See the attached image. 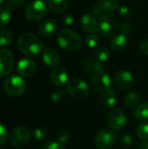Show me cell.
<instances>
[{"label": "cell", "mask_w": 148, "mask_h": 149, "mask_svg": "<svg viewBox=\"0 0 148 149\" xmlns=\"http://www.w3.org/2000/svg\"><path fill=\"white\" fill-rule=\"evenodd\" d=\"M42 59L47 66L56 67L60 61V57L56 50L51 47H47L43 51Z\"/></svg>", "instance_id": "17"}, {"label": "cell", "mask_w": 148, "mask_h": 149, "mask_svg": "<svg viewBox=\"0 0 148 149\" xmlns=\"http://www.w3.org/2000/svg\"><path fill=\"white\" fill-rule=\"evenodd\" d=\"M65 99V92L62 89L54 90L51 94V100L54 103H58Z\"/></svg>", "instance_id": "30"}, {"label": "cell", "mask_w": 148, "mask_h": 149, "mask_svg": "<svg viewBox=\"0 0 148 149\" xmlns=\"http://www.w3.org/2000/svg\"><path fill=\"white\" fill-rule=\"evenodd\" d=\"M47 6L56 13H63L69 8L68 0H46Z\"/></svg>", "instance_id": "22"}, {"label": "cell", "mask_w": 148, "mask_h": 149, "mask_svg": "<svg viewBox=\"0 0 148 149\" xmlns=\"http://www.w3.org/2000/svg\"><path fill=\"white\" fill-rule=\"evenodd\" d=\"M8 132L5 126L0 123V145H3L8 139Z\"/></svg>", "instance_id": "36"}, {"label": "cell", "mask_w": 148, "mask_h": 149, "mask_svg": "<svg viewBox=\"0 0 148 149\" xmlns=\"http://www.w3.org/2000/svg\"><path fill=\"white\" fill-rule=\"evenodd\" d=\"M36 64L32 59L22 58L17 64V72L22 77H31L36 72Z\"/></svg>", "instance_id": "16"}, {"label": "cell", "mask_w": 148, "mask_h": 149, "mask_svg": "<svg viewBox=\"0 0 148 149\" xmlns=\"http://www.w3.org/2000/svg\"><path fill=\"white\" fill-rule=\"evenodd\" d=\"M46 12V5L42 0H33L27 5L24 10V15L29 21L38 22L43 19Z\"/></svg>", "instance_id": "6"}, {"label": "cell", "mask_w": 148, "mask_h": 149, "mask_svg": "<svg viewBox=\"0 0 148 149\" xmlns=\"http://www.w3.org/2000/svg\"><path fill=\"white\" fill-rule=\"evenodd\" d=\"M119 13L120 15L122 17H127L130 16L131 14V10L128 6H126V5H123L120 8L119 10Z\"/></svg>", "instance_id": "40"}, {"label": "cell", "mask_w": 148, "mask_h": 149, "mask_svg": "<svg viewBox=\"0 0 148 149\" xmlns=\"http://www.w3.org/2000/svg\"><path fill=\"white\" fill-rule=\"evenodd\" d=\"M80 27L87 33H96L99 31V22L97 17L92 13H85L80 19Z\"/></svg>", "instance_id": "14"}, {"label": "cell", "mask_w": 148, "mask_h": 149, "mask_svg": "<svg viewBox=\"0 0 148 149\" xmlns=\"http://www.w3.org/2000/svg\"><path fill=\"white\" fill-rule=\"evenodd\" d=\"M73 22H74V17L72 14H65L63 17V24H65V26L72 25Z\"/></svg>", "instance_id": "41"}, {"label": "cell", "mask_w": 148, "mask_h": 149, "mask_svg": "<svg viewBox=\"0 0 148 149\" xmlns=\"http://www.w3.org/2000/svg\"><path fill=\"white\" fill-rule=\"evenodd\" d=\"M132 30H133V25H132V24H131L130 22H128V21L124 22V23L121 24V26H120L121 33H123V34H125V35L129 34V33L132 31Z\"/></svg>", "instance_id": "37"}, {"label": "cell", "mask_w": 148, "mask_h": 149, "mask_svg": "<svg viewBox=\"0 0 148 149\" xmlns=\"http://www.w3.org/2000/svg\"><path fill=\"white\" fill-rule=\"evenodd\" d=\"M57 43L65 51H76L82 45L81 36L70 29H62L57 34Z\"/></svg>", "instance_id": "2"}, {"label": "cell", "mask_w": 148, "mask_h": 149, "mask_svg": "<svg viewBox=\"0 0 148 149\" xmlns=\"http://www.w3.org/2000/svg\"><path fill=\"white\" fill-rule=\"evenodd\" d=\"M13 55L7 49H0V78L8 76L13 68Z\"/></svg>", "instance_id": "12"}, {"label": "cell", "mask_w": 148, "mask_h": 149, "mask_svg": "<svg viewBox=\"0 0 148 149\" xmlns=\"http://www.w3.org/2000/svg\"><path fill=\"white\" fill-rule=\"evenodd\" d=\"M106 121L112 130L120 131L126 127L127 120L124 112L116 108L109 112L106 117Z\"/></svg>", "instance_id": "11"}, {"label": "cell", "mask_w": 148, "mask_h": 149, "mask_svg": "<svg viewBox=\"0 0 148 149\" xmlns=\"http://www.w3.org/2000/svg\"><path fill=\"white\" fill-rule=\"evenodd\" d=\"M11 10L5 5L0 7V28L5 26L10 20Z\"/></svg>", "instance_id": "25"}, {"label": "cell", "mask_w": 148, "mask_h": 149, "mask_svg": "<svg viewBox=\"0 0 148 149\" xmlns=\"http://www.w3.org/2000/svg\"><path fill=\"white\" fill-rule=\"evenodd\" d=\"M58 30V24L54 19H46L38 27V33L42 37L49 38L56 33Z\"/></svg>", "instance_id": "18"}, {"label": "cell", "mask_w": 148, "mask_h": 149, "mask_svg": "<svg viewBox=\"0 0 148 149\" xmlns=\"http://www.w3.org/2000/svg\"><path fill=\"white\" fill-rule=\"evenodd\" d=\"M13 39L12 33L7 29L0 30V46L4 47L11 44Z\"/></svg>", "instance_id": "26"}, {"label": "cell", "mask_w": 148, "mask_h": 149, "mask_svg": "<svg viewBox=\"0 0 148 149\" xmlns=\"http://www.w3.org/2000/svg\"><path fill=\"white\" fill-rule=\"evenodd\" d=\"M99 5L106 12H113L118 10L119 1L118 0H99Z\"/></svg>", "instance_id": "24"}, {"label": "cell", "mask_w": 148, "mask_h": 149, "mask_svg": "<svg viewBox=\"0 0 148 149\" xmlns=\"http://www.w3.org/2000/svg\"><path fill=\"white\" fill-rule=\"evenodd\" d=\"M41 149H65V147L58 141H48L41 146Z\"/></svg>", "instance_id": "32"}, {"label": "cell", "mask_w": 148, "mask_h": 149, "mask_svg": "<svg viewBox=\"0 0 148 149\" xmlns=\"http://www.w3.org/2000/svg\"><path fill=\"white\" fill-rule=\"evenodd\" d=\"M99 42V38L96 33H89V35L86 36L85 43L87 47L89 48H95Z\"/></svg>", "instance_id": "29"}, {"label": "cell", "mask_w": 148, "mask_h": 149, "mask_svg": "<svg viewBox=\"0 0 148 149\" xmlns=\"http://www.w3.org/2000/svg\"><path fill=\"white\" fill-rule=\"evenodd\" d=\"M117 102V94L115 91L112 88H109L103 92L100 97V103L105 108H112L115 106Z\"/></svg>", "instance_id": "19"}, {"label": "cell", "mask_w": 148, "mask_h": 149, "mask_svg": "<svg viewBox=\"0 0 148 149\" xmlns=\"http://www.w3.org/2000/svg\"><path fill=\"white\" fill-rule=\"evenodd\" d=\"M133 116L140 121L148 120V102L140 104L133 111Z\"/></svg>", "instance_id": "23"}, {"label": "cell", "mask_w": 148, "mask_h": 149, "mask_svg": "<svg viewBox=\"0 0 148 149\" xmlns=\"http://www.w3.org/2000/svg\"><path fill=\"white\" fill-rule=\"evenodd\" d=\"M49 135V131L44 127H39L33 131V137L36 140H44Z\"/></svg>", "instance_id": "31"}, {"label": "cell", "mask_w": 148, "mask_h": 149, "mask_svg": "<svg viewBox=\"0 0 148 149\" xmlns=\"http://www.w3.org/2000/svg\"><path fill=\"white\" fill-rule=\"evenodd\" d=\"M91 11H92L91 13L93 14L96 17H100L103 15V12H104L103 10L100 8V6H99V4L93 5V6L91 8Z\"/></svg>", "instance_id": "39"}, {"label": "cell", "mask_w": 148, "mask_h": 149, "mask_svg": "<svg viewBox=\"0 0 148 149\" xmlns=\"http://www.w3.org/2000/svg\"><path fill=\"white\" fill-rule=\"evenodd\" d=\"M127 45V37L123 34L120 33L113 37L111 42H110V47L115 51V52H120L124 50Z\"/></svg>", "instance_id": "20"}, {"label": "cell", "mask_w": 148, "mask_h": 149, "mask_svg": "<svg viewBox=\"0 0 148 149\" xmlns=\"http://www.w3.org/2000/svg\"><path fill=\"white\" fill-rule=\"evenodd\" d=\"M113 84L117 88L122 91L129 90L134 85L133 75L126 70H124V69L119 70L114 74Z\"/></svg>", "instance_id": "10"}, {"label": "cell", "mask_w": 148, "mask_h": 149, "mask_svg": "<svg viewBox=\"0 0 148 149\" xmlns=\"http://www.w3.org/2000/svg\"><path fill=\"white\" fill-rule=\"evenodd\" d=\"M94 56H95V58H97L100 62H105L108 59L110 56V52L107 48L104 46H99L95 50Z\"/></svg>", "instance_id": "27"}, {"label": "cell", "mask_w": 148, "mask_h": 149, "mask_svg": "<svg viewBox=\"0 0 148 149\" xmlns=\"http://www.w3.org/2000/svg\"><path fill=\"white\" fill-rule=\"evenodd\" d=\"M31 133L27 127H17L14 128L9 135L10 143L15 148H23L31 140Z\"/></svg>", "instance_id": "7"}, {"label": "cell", "mask_w": 148, "mask_h": 149, "mask_svg": "<svg viewBox=\"0 0 148 149\" xmlns=\"http://www.w3.org/2000/svg\"><path fill=\"white\" fill-rule=\"evenodd\" d=\"M117 135L112 129L103 128L94 137V145L98 149L111 148L116 142Z\"/></svg>", "instance_id": "8"}, {"label": "cell", "mask_w": 148, "mask_h": 149, "mask_svg": "<svg viewBox=\"0 0 148 149\" xmlns=\"http://www.w3.org/2000/svg\"><path fill=\"white\" fill-rule=\"evenodd\" d=\"M6 0H0V3H4Z\"/></svg>", "instance_id": "43"}, {"label": "cell", "mask_w": 148, "mask_h": 149, "mask_svg": "<svg viewBox=\"0 0 148 149\" xmlns=\"http://www.w3.org/2000/svg\"><path fill=\"white\" fill-rule=\"evenodd\" d=\"M71 138V133L67 129H61L57 134V139L59 142L65 143L67 142Z\"/></svg>", "instance_id": "33"}, {"label": "cell", "mask_w": 148, "mask_h": 149, "mask_svg": "<svg viewBox=\"0 0 148 149\" xmlns=\"http://www.w3.org/2000/svg\"><path fill=\"white\" fill-rule=\"evenodd\" d=\"M140 149H148V141L142 143L140 147Z\"/></svg>", "instance_id": "42"}, {"label": "cell", "mask_w": 148, "mask_h": 149, "mask_svg": "<svg viewBox=\"0 0 148 149\" xmlns=\"http://www.w3.org/2000/svg\"><path fill=\"white\" fill-rule=\"evenodd\" d=\"M17 47L23 54L29 57H36L44 51V45L41 39L29 32L20 35L17 39Z\"/></svg>", "instance_id": "1"}, {"label": "cell", "mask_w": 148, "mask_h": 149, "mask_svg": "<svg viewBox=\"0 0 148 149\" xmlns=\"http://www.w3.org/2000/svg\"><path fill=\"white\" fill-rule=\"evenodd\" d=\"M3 86L7 95L10 97H18L24 93L26 89V83L22 76L12 75L6 78Z\"/></svg>", "instance_id": "4"}, {"label": "cell", "mask_w": 148, "mask_h": 149, "mask_svg": "<svg viewBox=\"0 0 148 149\" xmlns=\"http://www.w3.org/2000/svg\"><path fill=\"white\" fill-rule=\"evenodd\" d=\"M140 52L145 55V56H148V38L147 39H144L140 42Z\"/></svg>", "instance_id": "38"}, {"label": "cell", "mask_w": 148, "mask_h": 149, "mask_svg": "<svg viewBox=\"0 0 148 149\" xmlns=\"http://www.w3.org/2000/svg\"><path fill=\"white\" fill-rule=\"evenodd\" d=\"M81 68L87 73H97L105 69V65L97 58L86 57L81 61Z\"/></svg>", "instance_id": "15"}, {"label": "cell", "mask_w": 148, "mask_h": 149, "mask_svg": "<svg viewBox=\"0 0 148 149\" xmlns=\"http://www.w3.org/2000/svg\"><path fill=\"white\" fill-rule=\"evenodd\" d=\"M112 83L111 77L104 71L94 73L90 80V86L95 92H104L110 88Z\"/></svg>", "instance_id": "9"}, {"label": "cell", "mask_w": 148, "mask_h": 149, "mask_svg": "<svg viewBox=\"0 0 148 149\" xmlns=\"http://www.w3.org/2000/svg\"><path fill=\"white\" fill-rule=\"evenodd\" d=\"M120 30L119 19L113 14H103L99 20V31L106 37H114Z\"/></svg>", "instance_id": "3"}, {"label": "cell", "mask_w": 148, "mask_h": 149, "mask_svg": "<svg viewBox=\"0 0 148 149\" xmlns=\"http://www.w3.org/2000/svg\"><path fill=\"white\" fill-rule=\"evenodd\" d=\"M140 94L137 91H133L127 93L124 99V106L127 109H135L140 105Z\"/></svg>", "instance_id": "21"}, {"label": "cell", "mask_w": 148, "mask_h": 149, "mask_svg": "<svg viewBox=\"0 0 148 149\" xmlns=\"http://www.w3.org/2000/svg\"><path fill=\"white\" fill-rule=\"evenodd\" d=\"M24 3V0H8L6 6L10 10H13L17 8L21 7Z\"/></svg>", "instance_id": "35"}, {"label": "cell", "mask_w": 148, "mask_h": 149, "mask_svg": "<svg viewBox=\"0 0 148 149\" xmlns=\"http://www.w3.org/2000/svg\"><path fill=\"white\" fill-rule=\"evenodd\" d=\"M67 93L74 99L83 100L89 94L90 89L87 83L80 78H72L66 85Z\"/></svg>", "instance_id": "5"}, {"label": "cell", "mask_w": 148, "mask_h": 149, "mask_svg": "<svg viewBox=\"0 0 148 149\" xmlns=\"http://www.w3.org/2000/svg\"><path fill=\"white\" fill-rule=\"evenodd\" d=\"M133 138L130 134H124L120 137V143L124 147H129L133 144Z\"/></svg>", "instance_id": "34"}, {"label": "cell", "mask_w": 148, "mask_h": 149, "mask_svg": "<svg viewBox=\"0 0 148 149\" xmlns=\"http://www.w3.org/2000/svg\"><path fill=\"white\" fill-rule=\"evenodd\" d=\"M50 81L55 86H62L68 81V72L64 66L53 67L50 74Z\"/></svg>", "instance_id": "13"}, {"label": "cell", "mask_w": 148, "mask_h": 149, "mask_svg": "<svg viewBox=\"0 0 148 149\" xmlns=\"http://www.w3.org/2000/svg\"><path fill=\"white\" fill-rule=\"evenodd\" d=\"M136 134L137 136L143 141H147L148 140V122L147 121H142L139 126L137 127L136 129Z\"/></svg>", "instance_id": "28"}]
</instances>
